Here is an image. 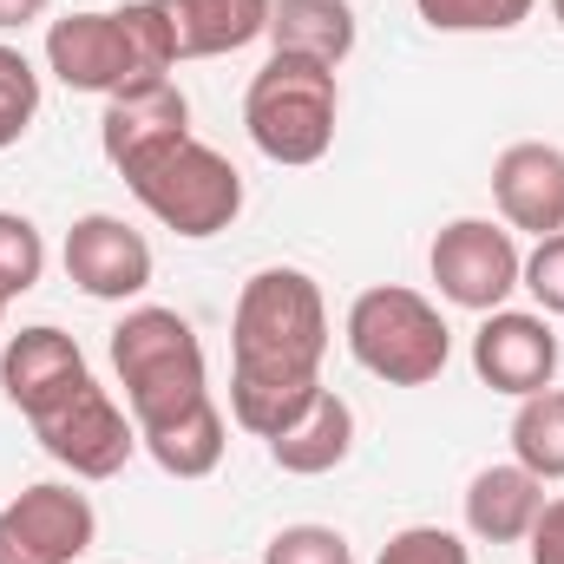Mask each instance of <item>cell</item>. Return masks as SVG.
<instances>
[{"instance_id":"1","label":"cell","mask_w":564,"mask_h":564,"mask_svg":"<svg viewBox=\"0 0 564 564\" xmlns=\"http://www.w3.org/2000/svg\"><path fill=\"white\" fill-rule=\"evenodd\" d=\"M328 361V302L302 270H257L230 315V421L276 440L315 394Z\"/></svg>"},{"instance_id":"2","label":"cell","mask_w":564,"mask_h":564,"mask_svg":"<svg viewBox=\"0 0 564 564\" xmlns=\"http://www.w3.org/2000/svg\"><path fill=\"white\" fill-rule=\"evenodd\" d=\"M46 66L73 93L119 99L132 86L171 79L177 46H171V26H164L158 0H126L112 13H66V20H53L46 26Z\"/></svg>"},{"instance_id":"3","label":"cell","mask_w":564,"mask_h":564,"mask_svg":"<svg viewBox=\"0 0 564 564\" xmlns=\"http://www.w3.org/2000/svg\"><path fill=\"white\" fill-rule=\"evenodd\" d=\"M112 368L126 388V414L139 433L177 421L191 408L210 401V368H204V341L177 308H126V322L112 328Z\"/></svg>"},{"instance_id":"4","label":"cell","mask_w":564,"mask_h":564,"mask_svg":"<svg viewBox=\"0 0 564 564\" xmlns=\"http://www.w3.org/2000/svg\"><path fill=\"white\" fill-rule=\"evenodd\" d=\"M119 177H126V191L139 197L171 237H191V243L230 230L237 210H243V177H237V164H230L217 144L191 139V132L171 139V144H158V151H144V158H132Z\"/></svg>"},{"instance_id":"5","label":"cell","mask_w":564,"mask_h":564,"mask_svg":"<svg viewBox=\"0 0 564 564\" xmlns=\"http://www.w3.org/2000/svg\"><path fill=\"white\" fill-rule=\"evenodd\" d=\"M335 119H341V86H335V66H315V59L270 53L263 73H257L250 93H243L250 144H257L270 164H289V171L328 158Z\"/></svg>"},{"instance_id":"6","label":"cell","mask_w":564,"mask_h":564,"mask_svg":"<svg viewBox=\"0 0 564 564\" xmlns=\"http://www.w3.org/2000/svg\"><path fill=\"white\" fill-rule=\"evenodd\" d=\"M348 355L388 388H426V381L446 375L453 328H446V315L426 302L421 289L375 282L348 308Z\"/></svg>"},{"instance_id":"7","label":"cell","mask_w":564,"mask_h":564,"mask_svg":"<svg viewBox=\"0 0 564 564\" xmlns=\"http://www.w3.org/2000/svg\"><path fill=\"white\" fill-rule=\"evenodd\" d=\"M426 270H433L440 295H446L453 308L492 315V308H506V295L519 289L525 257H519V243H512L506 224H492V217H459V224H446V230L433 237Z\"/></svg>"},{"instance_id":"8","label":"cell","mask_w":564,"mask_h":564,"mask_svg":"<svg viewBox=\"0 0 564 564\" xmlns=\"http://www.w3.org/2000/svg\"><path fill=\"white\" fill-rule=\"evenodd\" d=\"M33 440H40L46 459H59L73 479H112V473H126V459L139 453L132 414H126L99 381H86L73 401H59L53 414H40V421H33Z\"/></svg>"},{"instance_id":"9","label":"cell","mask_w":564,"mask_h":564,"mask_svg":"<svg viewBox=\"0 0 564 564\" xmlns=\"http://www.w3.org/2000/svg\"><path fill=\"white\" fill-rule=\"evenodd\" d=\"M99 539V512L73 486H26L0 506V564H79Z\"/></svg>"},{"instance_id":"10","label":"cell","mask_w":564,"mask_h":564,"mask_svg":"<svg viewBox=\"0 0 564 564\" xmlns=\"http://www.w3.org/2000/svg\"><path fill=\"white\" fill-rule=\"evenodd\" d=\"M86 381H93V368H86L79 341H73L66 328H53V322H33V328L7 335V348H0V394H7L26 421L53 414V408L73 401Z\"/></svg>"},{"instance_id":"11","label":"cell","mask_w":564,"mask_h":564,"mask_svg":"<svg viewBox=\"0 0 564 564\" xmlns=\"http://www.w3.org/2000/svg\"><path fill=\"white\" fill-rule=\"evenodd\" d=\"M473 375L492 388V394H539L552 388L558 375V335L545 315H525V308H492L473 335Z\"/></svg>"},{"instance_id":"12","label":"cell","mask_w":564,"mask_h":564,"mask_svg":"<svg viewBox=\"0 0 564 564\" xmlns=\"http://www.w3.org/2000/svg\"><path fill=\"white\" fill-rule=\"evenodd\" d=\"M59 257H66L73 289H86L93 302H132V295L151 289V243H144L126 217H106V210L79 217L66 230V250Z\"/></svg>"},{"instance_id":"13","label":"cell","mask_w":564,"mask_h":564,"mask_svg":"<svg viewBox=\"0 0 564 564\" xmlns=\"http://www.w3.org/2000/svg\"><path fill=\"white\" fill-rule=\"evenodd\" d=\"M492 204L512 230L558 237L564 230V151L545 139H519L492 158Z\"/></svg>"},{"instance_id":"14","label":"cell","mask_w":564,"mask_h":564,"mask_svg":"<svg viewBox=\"0 0 564 564\" xmlns=\"http://www.w3.org/2000/svg\"><path fill=\"white\" fill-rule=\"evenodd\" d=\"M184 132H191V99L177 93V79H151V86L106 99V119H99V144H106L112 171H126L132 158L184 139Z\"/></svg>"},{"instance_id":"15","label":"cell","mask_w":564,"mask_h":564,"mask_svg":"<svg viewBox=\"0 0 564 564\" xmlns=\"http://www.w3.org/2000/svg\"><path fill=\"white\" fill-rule=\"evenodd\" d=\"M177 59H217L243 53L250 40L270 33V0H158Z\"/></svg>"},{"instance_id":"16","label":"cell","mask_w":564,"mask_h":564,"mask_svg":"<svg viewBox=\"0 0 564 564\" xmlns=\"http://www.w3.org/2000/svg\"><path fill=\"white\" fill-rule=\"evenodd\" d=\"M539 512H545V479L525 473L519 459H512V466H486V473H473V486H466V532L486 539V545H519V539H532Z\"/></svg>"},{"instance_id":"17","label":"cell","mask_w":564,"mask_h":564,"mask_svg":"<svg viewBox=\"0 0 564 564\" xmlns=\"http://www.w3.org/2000/svg\"><path fill=\"white\" fill-rule=\"evenodd\" d=\"M348 453H355V408H348L335 388H322V394L270 440V459H276L282 473H295V479H322V473H335Z\"/></svg>"},{"instance_id":"18","label":"cell","mask_w":564,"mask_h":564,"mask_svg":"<svg viewBox=\"0 0 564 564\" xmlns=\"http://www.w3.org/2000/svg\"><path fill=\"white\" fill-rule=\"evenodd\" d=\"M263 40L289 59L341 66L355 53V7L348 0H270V33Z\"/></svg>"},{"instance_id":"19","label":"cell","mask_w":564,"mask_h":564,"mask_svg":"<svg viewBox=\"0 0 564 564\" xmlns=\"http://www.w3.org/2000/svg\"><path fill=\"white\" fill-rule=\"evenodd\" d=\"M139 446L171 473V479H210V473L224 466L230 426H224V408H217V401H204V408H191V414H177V421L139 433Z\"/></svg>"},{"instance_id":"20","label":"cell","mask_w":564,"mask_h":564,"mask_svg":"<svg viewBox=\"0 0 564 564\" xmlns=\"http://www.w3.org/2000/svg\"><path fill=\"white\" fill-rule=\"evenodd\" d=\"M512 459L539 479H564V388H539L512 414Z\"/></svg>"},{"instance_id":"21","label":"cell","mask_w":564,"mask_h":564,"mask_svg":"<svg viewBox=\"0 0 564 564\" xmlns=\"http://www.w3.org/2000/svg\"><path fill=\"white\" fill-rule=\"evenodd\" d=\"M433 33H512L539 0H414Z\"/></svg>"},{"instance_id":"22","label":"cell","mask_w":564,"mask_h":564,"mask_svg":"<svg viewBox=\"0 0 564 564\" xmlns=\"http://www.w3.org/2000/svg\"><path fill=\"white\" fill-rule=\"evenodd\" d=\"M33 112H40V73H33V59L20 46L0 40V151L26 139Z\"/></svg>"},{"instance_id":"23","label":"cell","mask_w":564,"mask_h":564,"mask_svg":"<svg viewBox=\"0 0 564 564\" xmlns=\"http://www.w3.org/2000/svg\"><path fill=\"white\" fill-rule=\"evenodd\" d=\"M40 276H46V237L26 217L0 210V295L13 302V295H26Z\"/></svg>"},{"instance_id":"24","label":"cell","mask_w":564,"mask_h":564,"mask_svg":"<svg viewBox=\"0 0 564 564\" xmlns=\"http://www.w3.org/2000/svg\"><path fill=\"white\" fill-rule=\"evenodd\" d=\"M263 564H355V545L335 525H282L263 545Z\"/></svg>"},{"instance_id":"25","label":"cell","mask_w":564,"mask_h":564,"mask_svg":"<svg viewBox=\"0 0 564 564\" xmlns=\"http://www.w3.org/2000/svg\"><path fill=\"white\" fill-rule=\"evenodd\" d=\"M375 564H473V552H466V539L446 532V525H408V532H394V539L381 545Z\"/></svg>"},{"instance_id":"26","label":"cell","mask_w":564,"mask_h":564,"mask_svg":"<svg viewBox=\"0 0 564 564\" xmlns=\"http://www.w3.org/2000/svg\"><path fill=\"white\" fill-rule=\"evenodd\" d=\"M519 289H532L545 315H564V230L558 237H539V250L519 270Z\"/></svg>"},{"instance_id":"27","label":"cell","mask_w":564,"mask_h":564,"mask_svg":"<svg viewBox=\"0 0 564 564\" xmlns=\"http://www.w3.org/2000/svg\"><path fill=\"white\" fill-rule=\"evenodd\" d=\"M525 545H532V564H564V499H545Z\"/></svg>"},{"instance_id":"28","label":"cell","mask_w":564,"mask_h":564,"mask_svg":"<svg viewBox=\"0 0 564 564\" xmlns=\"http://www.w3.org/2000/svg\"><path fill=\"white\" fill-rule=\"evenodd\" d=\"M53 0H0V33H13V26H26V20H40Z\"/></svg>"},{"instance_id":"29","label":"cell","mask_w":564,"mask_h":564,"mask_svg":"<svg viewBox=\"0 0 564 564\" xmlns=\"http://www.w3.org/2000/svg\"><path fill=\"white\" fill-rule=\"evenodd\" d=\"M552 20H558V26H564V0H552Z\"/></svg>"},{"instance_id":"30","label":"cell","mask_w":564,"mask_h":564,"mask_svg":"<svg viewBox=\"0 0 564 564\" xmlns=\"http://www.w3.org/2000/svg\"><path fill=\"white\" fill-rule=\"evenodd\" d=\"M0 322H7V295H0Z\"/></svg>"}]
</instances>
